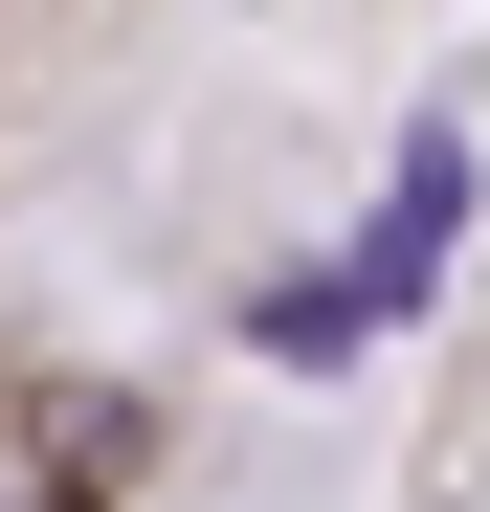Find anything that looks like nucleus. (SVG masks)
I'll use <instances>...</instances> for the list:
<instances>
[]
</instances>
